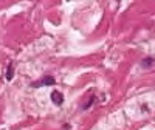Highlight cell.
<instances>
[{
  "label": "cell",
  "mask_w": 155,
  "mask_h": 130,
  "mask_svg": "<svg viewBox=\"0 0 155 130\" xmlns=\"http://www.w3.org/2000/svg\"><path fill=\"white\" fill-rule=\"evenodd\" d=\"M51 99H53V102L56 104V106H61V104L64 102V95L61 92H58V90H54V92L51 93Z\"/></svg>",
  "instance_id": "1"
},
{
  "label": "cell",
  "mask_w": 155,
  "mask_h": 130,
  "mask_svg": "<svg viewBox=\"0 0 155 130\" xmlns=\"http://www.w3.org/2000/svg\"><path fill=\"white\" fill-rule=\"evenodd\" d=\"M53 84H54V77L47 76V77H44V79H42L41 82H36V84H33V87H39V85H53Z\"/></svg>",
  "instance_id": "2"
},
{
  "label": "cell",
  "mask_w": 155,
  "mask_h": 130,
  "mask_svg": "<svg viewBox=\"0 0 155 130\" xmlns=\"http://www.w3.org/2000/svg\"><path fill=\"white\" fill-rule=\"evenodd\" d=\"M12 73H14V67H12V65H9V67H8V71H6V79H8V81L12 79V76H14Z\"/></svg>",
  "instance_id": "3"
},
{
  "label": "cell",
  "mask_w": 155,
  "mask_h": 130,
  "mask_svg": "<svg viewBox=\"0 0 155 130\" xmlns=\"http://www.w3.org/2000/svg\"><path fill=\"white\" fill-rule=\"evenodd\" d=\"M150 65H152V59H150V57L143 60V67H150Z\"/></svg>",
  "instance_id": "4"
}]
</instances>
